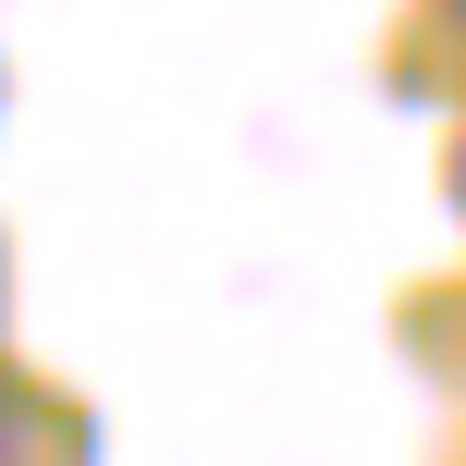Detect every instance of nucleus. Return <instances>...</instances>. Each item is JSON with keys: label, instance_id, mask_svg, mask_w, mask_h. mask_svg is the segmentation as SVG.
Segmentation results:
<instances>
[{"label": "nucleus", "instance_id": "f257e3e1", "mask_svg": "<svg viewBox=\"0 0 466 466\" xmlns=\"http://www.w3.org/2000/svg\"><path fill=\"white\" fill-rule=\"evenodd\" d=\"M0 466H13V380H0Z\"/></svg>", "mask_w": 466, "mask_h": 466}]
</instances>
